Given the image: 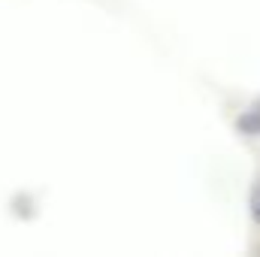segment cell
<instances>
[{
  "instance_id": "6da1fadb",
  "label": "cell",
  "mask_w": 260,
  "mask_h": 257,
  "mask_svg": "<svg viewBox=\"0 0 260 257\" xmlns=\"http://www.w3.org/2000/svg\"><path fill=\"white\" fill-rule=\"evenodd\" d=\"M236 130H239V133H245V136H260V100L251 106V109H245V112L239 115Z\"/></svg>"
},
{
  "instance_id": "7a4b0ae2",
  "label": "cell",
  "mask_w": 260,
  "mask_h": 257,
  "mask_svg": "<svg viewBox=\"0 0 260 257\" xmlns=\"http://www.w3.org/2000/svg\"><path fill=\"white\" fill-rule=\"evenodd\" d=\"M248 209H251V218L260 224V179L254 182V188H251V197H248Z\"/></svg>"
}]
</instances>
